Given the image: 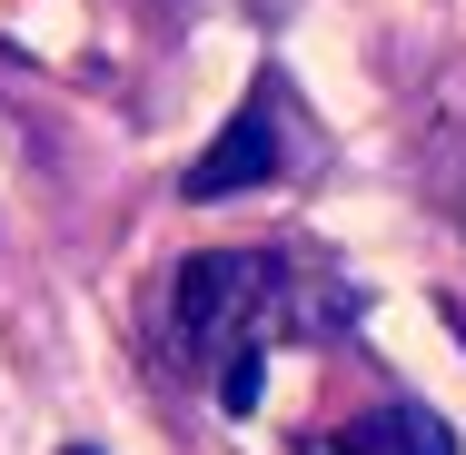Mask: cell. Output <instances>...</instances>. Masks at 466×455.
<instances>
[{
	"label": "cell",
	"instance_id": "6da1fadb",
	"mask_svg": "<svg viewBox=\"0 0 466 455\" xmlns=\"http://www.w3.org/2000/svg\"><path fill=\"white\" fill-rule=\"evenodd\" d=\"M268 307H279V268L248 258V248H208V258H188L179 287H169V327H179L188 357H208V366H228L238 347H258Z\"/></svg>",
	"mask_w": 466,
	"mask_h": 455
},
{
	"label": "cell",
	"instance_id": "7a4b0ae2",
	"mask_svg": "<svg viewBox=\"0 0 466 455\" xmlns=\"http://www.w3.org/2000/svg\"><path fill=\"white\" fill-rule=\"evenodd\" d=\"M279 179V99L258 90L198 159H188V198H228V188H268Z\"/></svg>",
	"mask_w": 466,
	"mask_h": 455
},
{
	"label": "cell",
	"instance_id": "3957f363",
	"mask_svg": "<svg viewBox=\"0 0 466 455\" xmlns=\"http://www.w3.org/2000/svg\"><path fill=\"white\" fill-rule=\"evenodd\" d=\"M338 455H457V446H447V426L427 406H377L338 436Z\"/></svg>",
	"mask_w": 466,
	"mask_h": 455
},
{
	"label": "cell",
	"instance_id": "277c9868",
	"mask_svg": "<svg viewBox=\"0 0 466 455\" xmlns=\"http://www.w3.org/2000/svg\"><path fill=\"white\" fill-rule=\"evenodd\" d=\"M427 179H437V198H447V218L466 228V119H447V129H437V149H427Z\"/></svg>",
	"mask_w": 466,
	"mask_h": 455
},
{
	"label": "cell",
	"instance_id": "5b68a950",
	"mask_svg": "<svg viewBox=\"0 0 466 455\" xmlns=\"http://www.w3.org/2000/svg\"><path fill=\"white\" fill-rule=\"evenodd\" d=\"M70 455H90V446H70Z\"/></svg>",
	"mask_w": 466,
	"mask_h": 455
}]
</instances>
